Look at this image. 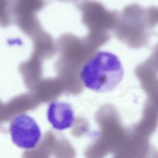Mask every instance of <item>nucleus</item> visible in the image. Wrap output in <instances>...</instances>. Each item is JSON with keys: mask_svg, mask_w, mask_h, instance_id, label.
<instances>
[{"mask_svg": "<svg viewBox=\"0 0 158 158\" xmlns=\"http://www.w3.org/2000/svg\"><path fill=\"white\" fill-rule=\"evenodd\" d=\"M9 131L13 143L20 148L28 150L35 148L41 137L37 123L25 114L18 115L12 120Z\"/></svg>", "mask_w": 158, "mask_h": 158, "instance_id": "f03ea898", "label": "nucleus"}, {"mask_svg": "<svg viewBox=\"0 0 158 158\" xmlns=\"http://www.w3.org/2000/svg\"><path fill=\"white\" fill-rule=\"evenodd\" d=\"M123 74L122 64L115 54L99 51L83 64L80 78L86 88L96 92H107L120 84Z\"/></svg>", "mask_w": 158, "mask_h": 158, "instance_id": "f257e3e1", "label": "nucleus"}, {"mask_svg": "<svg viewBox=\"0 0 158 158\" xmlns=\"http://www.w3.org/2000/svg\"><path fill=\"white\" fill-rule=\"evenodd\" d=\"M48 119L52 127L57 130L70 128L75 121V114L72 106L66 102H52L47 112Z\"/></svg>", "mask_w": 158, "mask_h": 158, "instance_id": "7ed1b4c3", "label": "nucleus"}]
</instances>
